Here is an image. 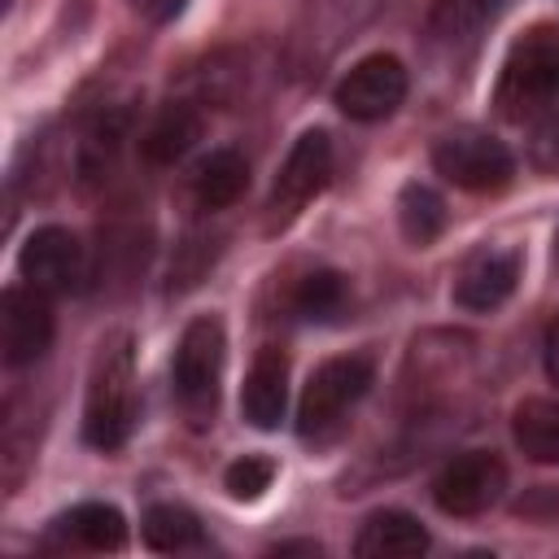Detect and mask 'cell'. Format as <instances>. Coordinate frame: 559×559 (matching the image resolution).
<instances>
[{
  "mask_svg": "<svg viewBox=\"0 0 559 559\" xmlns=\"http://www.w3.org/2000/svg\"><path fill=\"white\" fill-rule=\"evenodd\" d=\"M493 105L507 122L533 127L559 114V26H528L502 57Z\"/></svg>",
  "mask_w": 559,
  "mask_h": 559,
  "instance_id": "1",
  "label": "cell"
},
{
  "mask_svg": "<svg viewBox=\"0 0 559 559\" xmlns=\"http://www.w3.org/2000/svg\"><path fill=\"white\" fill-rule=\"evenodd\" d=\"M135 428V349L127 332L96 345L83 397V441L96 450H118Z\"/></svg>",
  "mask_w": 559,
  "mask_h": 559,
  "instance_id": "2",
  "label": "cell"
},
{
  "mask_svg": "<svg viewBox=\"0 0 559 559\" xmlns=\"http://www.w3.org/2000/svg\"><path fill=\"white\" fill-rule=\"evenodd\" d=\"M223 358H227V341H223V323L214 314H201L183 328L179 345H175V362H170V384H175V402L183 411V419L192 428H210L214 411H218V384H223Z\"/></svg>",
  "mask_w": 559,
  "mask_h": 559,
  "instance_id": "3",
  "label": "cell"
},
{
  "mask_svg": "<svg viewBox=\"0 0 559 559\" xmlns=\"http://www.w3.org/2000/svg\"><path fill=\"white\" fill-rule=\"evenodd\" d=\"M371 389V362L362 354H349V358H328L310 380H306V393H301V406H297V432L306 441H323L332 437L345 415L362 402V393Z\"/></svg>",
  "mask_w": 559,
  "mask_h": 559,
  "instance_id": "4",
  "label": "cell"
},
{
  "mask_svg": "<svg viewBox=\"0 0 559 559\" xmlns=\"http://www.w3.org/2000/svg\"><path fill=\"white\" fill-rule=\"evenodd\" d=\"M432 166L445 183L463 188V192H502L515 175V162L507 153V144L480 127H459L445 131L432 148Z\"/></svg>",
  "mask_w": 559,
  "mask_h": 559,
  "instance_id": "5",
  "label": "cell"
},
{
  "mask_svg": "<svg viewBox=\"0 0 559 559\" xmlns=\"http://www.w3.org/2000/svg\"><path fill=\"white\" fill-rule=\"evenodd\" d=\"M380 4H389V0H310L306 13H301L297 26H293L288 66H293L297 74L323 66L345 39H354V35L376 17Z\"/></svg>",
  "mask_w": 559,
  "mask_h": 559,
  "instance_id": "6",
  "label": "cell"
},
{
  "mask_svg": "<svg viewBox=\"0 0 559 559\" xmlns=\"http://www.w3.org/2000/svg\"><path fill=\"white\" fill-rule=\"evenodd\" d=\"M328 175H332V140H328V131H301L297 144L288 148V157H284V166H280V175H275V183H271V197H266V227H271V231L288 227V223L310 205V197L323 192Z\"/></svg>",
  "mask_w": 559,
  "mask_h": 559,
  "instance_id": "7",
  "label": "cell"
},
{
  "mask_svg": "<svg viewBox=\"0 0 559 559\" xmlns=\"http://www.w3.org/2000/svg\"><path fill=\"white\" fill-rule=\"evenodd\" d=\"M17 275L39 293H79L87 280V249L70 227H35L17 249Z\"/></svg>",
  "mask_w": 559,
  "mask_h": 559,
  "instance_id": "8",
  "label": "cell"
},
{
  "mask_svg": "<svg viewBox=\"0 0 559 559\" xmlns=\"http://www.w3.org/2000/svg\"><path fill=\"white\" fill-rule=\"evenodd\" d=\"M507 489V463L493 450H467L450 459L432 480V502L445 515H480Z\"/></svg>",
  "mask_w": 559,
  "mask_h": 559,
  "instance_id": "9",
  "label": "cell"
},
{
  "mask_svg": "<svg viewBox=\"0 0 559 559\" xmlns=\"http://www.w3.org/2000/svg\"><path fill=\"white\" fill-rule=\"evenodd\" d=\"M406 96V66L389 52H371L358 66L345 70V79L336 83L332 100L345 118L354 122H380L389 118Z\"/></svg>",
  "mask_w": 559,
  "mask_h": 559,
  "instance_id": "10",
  "label": "cell"
},
{
  "mask_svg": "<svg viewBox=\"0 0 559 559\" xmlns=\"http://www.w3.org/2000/svg\"><path fill=\"white\" fill-rule=\"evenodd\" d=\"M52 345V306L48 293L31 284H13L0 297V349L9 367H31Z\"/></svg>",
  "mask_w": 559,
  "mask_h": 559,
  "instance_id": "11",
  "label": "cell"
},
{
  "mask_svg": "<svg viewBox=\"0 0 559 559\" xmlns=\"http://www.w3.org/2000/svg\"><path fill=\"white\" fill-rule=\"evenodd\" d=\"M520 266H524L520 249H498V245L476 249V253L463 262V271L454 275V306L476 310V314L498 310V306L515 293Z\"/></svg>",
  "mask_w": 559,
  "mask_h": 559,
  "instance_id": "12",
  "label": "cell"
},
{
  "mask_svg": "<svg viewBox=\"0 0 559 559\" xmlns=\"http://www.w3.org/2000/svg\"><path fill=\"white\" fill-rule=\"evenodd\" d=\"M48 546H74V550H122L127 546V520L109 502H79L61 511L48 524Z\"/></svg>",
  "mask_w": 559,
  "mask_h": 559,
  "instance_id": "13",
  "label": "cell"
},
{
  "mask_svg": "<svg viewBox=\"0 0 559 559\" xmlns=\"http://www.w3.org/2000/svg\"><path fill=\"white\" fill-rule=\"evenodd\" d=\"M288 406V358L280 349H262L245 376V393H240V411L253 428H280Z\"/></svg>",
  "mask_w": 559,
  "mask_h": 559,
  "instance_id": "14",
  "label": "cell"
},
{
  "mask_svg": "<svg viewBox=\"0 0 559 559\" xmlns=\"http://www.w3.org/2000/svg\"><path fill=\"white\" fill-rule=\"evenodd\" d=\"M428 550V528L406 511H376L354 537L358 559H411Z\"/></svg>",
  "mask_w": 559,
  "mask_h": 559,
  "instance_id": "15",
  "label": "cell"
},
{
  "mask_svg": "<svg viewBox=\"0 0 559 559\" xmlns=\"http://www.w3.org/2000/svg\"><path fill=\"white\" fill-rule=\"evenodd\" d=\"M245 188H249V162L236 148L205 153L188 175V192L201 210H227V205L240 201Z\"/></svg>",
  "mask_w": 559,
  "mask_h": 559,
  "instance_id": "16",
  "label": "cell"
},
{
  "mask_svg": "<svg viewBox=\"0 0 559 559\" xmlns=\"http://www.w3.org/2000/svg\"><path fill=\"white\" fill-rule=\"evenodd\" d=\"M507 9V0H437L428 13V44L437 48H467L480 31Z\"/></svg>",
  "mask_w": 559,
  "mask_h": 559,
  "instance_id": "17",
  "label": "cell"
},
{
  "mask_svg": "<svg viewBox=\"0 0 559 559\" xmlns=\"http://www.w3.org/2000/svg\"><path fill=\"white\" fill-rule=\"evenodd\" d=\"M197 135H201V114H197V105L175 100V105H166V109L153 118V127L144 131L140 148H144L148 162L170 166V162H179V157L197 144Z\"/></svg>",
  "mask_w": 559,
  "mask_h": 559,
  "instance_id": "18",
  "label": "cell"
},
{
  "mask_svg": "<svg viewBox=\"0 0 559 559\" xmlns=\"http://www.w3.org/2000/svg\"><path fill=\"white\" fill-rule=\"evenodd\" d=\"M511 432L533 463H559V402L546 397L520 402L511 415Z\"/></svg>",
  "mask_w": 559,
  "mask_h": 559,
  "instance_id": "19",
  "label": "cell"
},
{
  "mask_svg": "<svg viewBox=\"0 0 559 559\" xmlns=\"http://www.w3.org/2000/svg\"><path fill=\"white\" fill-rule=\"evenodd\" d=\"M144 542H148V550L175 555V550H192V546H201L205 533H201V520H197L188 507L157 502V507H148V515H144Z\"/></svg>",
  "mask_w": 559,
  "mask_h": 559,
  "instance_id": "20",
  "label": "cell"
},
{
  "mask_svg": "<svg viewBox=\"0 0 559 559\" xmlns=\"http://www.w3.org/2000/svg\"><path fill=\"white\" fill-rule=\"evenodd\" d=\"M397 227L411 245H432L445 227V205L432 188L424 183H406L402 197H397Z\"/></svg>",
  "mask_w": 559,
  "mask_h": 559,
  "instance_id": "21",
  "label": "cell"
},
{
  "mask_svg": "<svg viewBox=\"0 0 559 559\" xmlns=\"http://www.w3.org/2000/svg\"><path fill=\"white\" fill-rule=\"evenodd\" d=\"M293 314L297 319H310V323H328L345 310V280L336 271H310L297 280L293 288Z\"/></svg>",
  "mask_w": 559,
  "mask_h": 559,
  "instance_id": "22",
  "label": "cell"
},
{
  "mask_svg": "<svg viewBox=\"0 0 559 559\" xmlns=\"http://www.w3.org/2000/svg\"><path fill=\"white\" fill-rule=\"evenodd\" d=\"M223 480H227V493H231V498L253 502V498H262V489H271V480H275V463L262 459V454H245V459H236V463L227 467Z\"/></svg>",
  "mask_w": 559,
  "mask_h": 559,
  "instance_id": "23",
  "label": "cell"
},
{
  "mask_svg": "<svg viewBox=\"0 0 559 559\" xmlns=\"http://www.w3.org/2000/svg\"><path fill=\"white\" fill-rule=\"evenodd\" d=\"M528 131H533V140H528L533 166H537V170H559V114L533 122Z\"/></svg>",
  "mask_w": 559,
  "mask_h": 559,
  "instance_id": "24",
  "label": "cell"
},
{
  "mask_svg": "<svg viewBox=\"0 0 559 559\" xmlns=\"http://www.w3.org/2000/svg\"><path fill=\"white\" fill-rule=\"evenodd\" d=\"M183 4H188V0H131V9H135L144 22H170V17H179Z\"/></svg>",
  "mask_w": 559,
  "mask_h": 559,
  "instance_id": "25",
  "label": "cell"
},
{
  "mask_svg": "<svg viewBox=\"0 0 559 559\" xmlns=\"http://www.w3.org/2000/svg\"><path fill=\"white\" fill-rule=\"evenodd\" d=\"M542 358H546V376L559 384V314L550 319L546 328V341H542Z\"/></svg>",
  "mask_w": 559,
  "mask_h": 559,
  "instance_id": "26",
  "label": "cell"
},
{
  "mask_svg": "<svg viewBox=\"0 0 559 559\" xmlns=\"http://www.w3.org/2000/svg\"><path fill=\"white\" fill-rule=\"evenodd\" d=\"M555 262H559V236H555Z\"/></svg>",
  "mask_w": 559,
  "mask_h": 559,
  "instance_id": "27",
  "label": "cell"
},
{
  "mask_svg": "<svg viewBox=\"0 0 559 559\" xmlns=\"http://www.w3.org/2000/svg\"><path fill=\"white\" fill-rule=\"evenodd\" d=\"M4 4H13V0H4Z\"/></svg>",
  "mask_w": 559,
  "mask_h": 559,
  "instance_id": "28",
  "label": "cell"
}]
</instances>
